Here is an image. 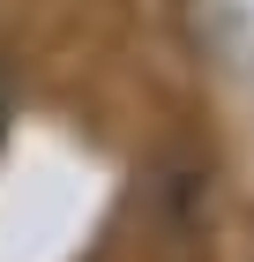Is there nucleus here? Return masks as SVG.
<instances>
[{
    "mask_svg": "<svg viewBox=\"0 0 254 262\" xmlns=\"http://www.w3.org/2000/svg\"><path fill=\"white\" fill-rule=\"evenodd\" d=\"M0 135H8V75H0Z\"/></svg>",
    "mask_w": 254,
    "mask_h": 262,
    "instance_id": "obj_1",
    "label": "nucleus"
}]
</instances>
